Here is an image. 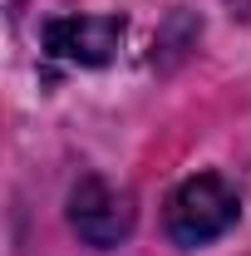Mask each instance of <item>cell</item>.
I'll return each mask as SVG.
<instances>
[{
	"instance_id": "cell-1",
	"label": "cell",
	"mask_w": 251,
	"mask_h": 256,
	"mask_svg": "<svg viewBox=\"0 0 251 256\" xmlns=\"http://www.w3.org/2000/svg\"><path fill=\"white\" fill-rule=\"evenodd\" d=\"M236 217H242L236 192L226 188L217 172H197L168 197V217L162 222H168V236L178 246H207L222 232H232Z\"/></svg>"
},
{
	"instance_id": "cell-2",
	"label": "cell",
	"mask_w": 251,
	"mask_h": 256,
	"mask_svg": "<svg viewBox=\"0 0 251 256\" xmlns=\"http://www.w3.org/2000/svg\"><path fill=\"white\" fill-rule=\"evenodd\" d=\"M133 197L124 188H114L108 178H84L79 188L69 192V222L74 232L89 242V246H118L128 242V232H133Z\"/></svg>"
},
{
	"instance_id": "cell-3",
	"label": "cell",
	"mask_w": 251,
	"mask_h": 256,
	"mask_svg": "<svg viewBox=\"0 0 251 256\" xmlns=\"http://www.w3.org/2000/svg\"><path fill=\"white\" fill-rule=\"evenodd\" d=\"M124 44V20L118 15H64L44 25V50L64 64H108Z\"/></svg>"
}]
</instances>
